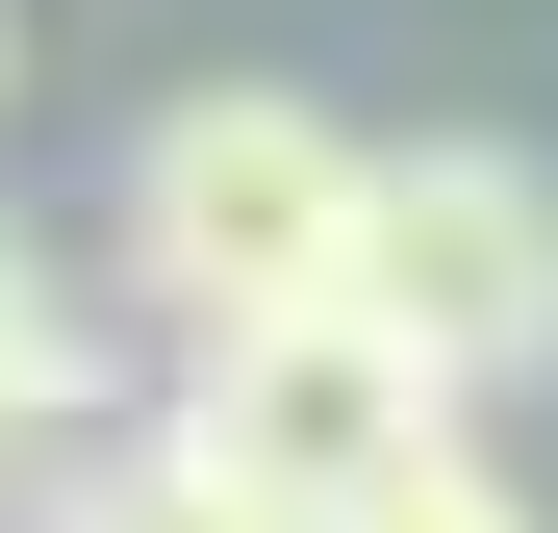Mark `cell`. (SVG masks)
Segmentation results:
<instances>
[{
    "instance_id": "obj_1",
    "label": "cell",
    "mask_w": 558,
    "mask_h": 533,
    "mask_svg": "<svg viewBox=\"0 0 558 533\" xmlns=\"http://www.w3.org/2000/svg\"><path fill=\"white\" fill-rule=\"evenodd\" d=\"M355 153L305 76H204V102H153L128 128V305L178 330H254V305H330L355 280Z\"/></svg>"
},
{
    "instance_id": "obj_2",
    "label": "cell",
    "mask_w": 558,
    "mask_h": 533,
    "mask_svg": "<svg viewBox=\"0 0 558 533\" xmlns=\"http://www.w3.org/2000/svg\"><path fill=\"white\" fill-rule=\"evenodd\" d=\"M355 305H381L457 407L558 381V153H508V128L381 153V178H355Z\"/></svg>"
},
{
    "instance_id": "obj_3",
    "label": "cell",
    "mask_w": 558,
    "mask_h": 533,
    "mask_svg": "<svg viewBox=\"0 0 558 533\" xmlns=\"http://www.w3.org/2000/svg\"><path fill=\"white\" fill-rule=\"evenodd\" d=\"M178 407H204V432H229V458L305 508V533H330L355 483H407L432 432H457V381H432V355L355 305V280H330V305H254V330H178Z\"/></svg>"
},
{
    "instance_id": "obj_4",
    "label": "cell",
    "mask_w": 558,
    "mask_h": 533,
    "mask_svg": "<svg viewBox=\"0 0 558 533\" xmlns=\"http://www.w3.org/2000/svg\"><path fill=\"white\" fill-rule=\"evenodd\" d=\"M51 533H305V508H279V483L229 458L204 407H153V432H102V407H76V458H51Z\"/></svg>"
},
{
    "instance_id": "obj_5",
    "label": "cell",
    "mask_w": 558,
    "mask_h": 533,
    "mask_svg": "<svg viewBox=\"0 0 558 533\" xmlns=\"http://www.w3.org/2000/svg\"><path fill=\"white\" fill-rule=\"evenodd\" d=\"M76 407H102V330H76V280L0 229V432H76Z\"/></svg>"
},
{
    "instance_id": "obj_6",
    "label": "cell",
    "mask_w": 558,
    "mask_h": 533,
    "mask_svg": "<svg viewBox=\"0 0 558 533\" xmlns=\"http://www.w3.org/2000/svg\"><path fill=\"white\" fill-rule=\"evenodd\" d=\"M330 533H533V508H508V483H483V458H457V432H432V458H407V483H355Z\"/></svg>"
}]
</instances>
